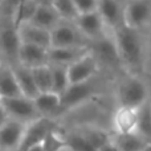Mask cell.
Returning a JSON list of instances; mask_svg holds the SVG:
<instances>
[{"label": "cell", "instance_id": "2", "mask_svg": "<svg viewBox=\"0 0 151 151\" xmlns=\"http://www.w3.org/2000/svg\"><path fill=\"white\" fill-rule=\"evenodd\" d=\"M121 107L129 109H139L142 105L149 101V91L145 82L137 76L127 77L119 86L118 91Z\"/></svg>", "mask_w": 151, "mask_h": 151}, {"label": "cell", "instance_id": "15", "mask_svg": "<svg viewBox=\"0 0 151 151\" xmlns=\"http://www.w3.org/2000/svg\"><path fill=\"white\" fill-rule=\"evenodd\" d=\"M60 23L61 20L58 17L57 12L55 11V8H53L52 3L42 1V3H39V5H37L36 13H35V17L31 24L39 27V28L47 29V31H52Z\"/></svg>", "mask_w": 151, "mask_h": 151}, {"label": "cell", "instance_id": "34", "mask_svg": "<svg viewBox=\"0 0 151 151\" xmlns=\"http://www.w3.org/2000/svg\"><path fill=\"white\" fill-rule=\"evenodd\" d=\"M28 151H44V149H42L41 145H39V146L32 147V149H31V150H28Z\"/></svg>", "mask_w": 151, "mask_h": 151}, {"label": "cell", "instance_id": "17", "mask_svg": "<svg viewBox=\"0 0 151 151\" xmlns=\"http://www.w3.org/2000/svg\"><path fill=\"white\" fill-rule=\"evenodd\" d=\"M138 109L119 107L114 115V126L117 134H133L137 131Z\"/></svg>", "mask_w": 151, "mask_h": 151}, {"label": "cell", "instance_id": "28", "mask_svg": "<svg viewBox=\"0 0 151 151\" xmlns=\"http://www.w3.org/2000/svg\"><path fill=\"white\" fill-rule=\"evenodd\" d=\"M41 146L44 149V151H61V150L66 149V139L56 129H52L47 134Z\"/></svg>", "mask_w": 151, "mask_h": 151}, {"label": "cell", "instance_id": "8", "mask_svg": "<svg viewBox=\"0 0 151 151\" xmlns=\"http://www.w3.org/2000/svg\"><path fill=\"white\" fill-rule=\"evenodd\" d=\"M27 123L16 119H9L0 130V151L17 150L25 133Z\"/></svg>", "mask_w": 151, "mask_h": 151}, {"label": "cell", "instance_id": "4", "mask_svg": "<svg viewBox=\"0 0 151 151\" xmlns=\"http://www.w3.org/2000/svg\"><path fill=\"white\" fill-rule=\"evenodd\" d=\"M52 129H55V123L48 117H40L37 119L32 121L31 123L27 125L21 143L16 151H28L32 147L41 145L45 137H47V134Z\"/></svg>", "mask_w": 151, "mask_h": 151}, {"label": "cell", "instance_id": "23", "mask_svg": "<svg viewBox=\"0 0 151 151\" xmlns=\"http://www.w3.org/2000/svg\"><path fill=\"white\" fill-rule=\"evenodd\" d=\"M114 145L119 151H142L149 145V142L145 141L139 134H117L113 139Z\"/></svg>", "mask_w": 151, "mask_h": 151}, {"label": "cell", "instance_id": "5", "mask_svg": "<svg viewBox=\"0 0 151 151\" xmlns=\"http://www.w3.org/2000/svg\"><path fill=\"white\" fill-rule=\"evenodd\" d=\"M52 35V47L50 48H81V32L77 27L68 23H60L50 31Z\"/></svg>", "mask_w": 151, "mask_h": 151}, {"label": "cell", "instance_id": "26", "mask_svg": "<svg viewBox=\"0 0 151 151\" xmlns=\"http://www.w3.org/2000/svg\"><path fill=\"white\" fill-rule=\"evenodd\" d=\"M50 69H52V80H53L52 91L61 96L70 85L69 83V77H68V66L50 65Z\"/></svg>", "mask_w": 151, "mask_h": 151}, {"label": "cell", "instance_id": "29", "mask_svg": "<svg viewBox=\"0 0 151 151\" xmlns=\"http://www.w3.org/2000/svg\"><path fill=\"white\" fill-rule=\"evenodd\" d=\"M81 134L90 142L91 146L97 151L99 149H102V147H104L105 145H107L109 142H111V138L109 137V134L102 130H98V129H88V130L81 131Z\"/></svg>", "mask_w": 151, "mask_h": 151}, {"label": "cell", "instance_id": "21", "mask_svg": "<svg viewBox=\"0 0 151 151\" xmlns=\"http://www.w3.org/2000/svg\"><path fill=\"white\" fill-rule=\"evenodd\" d=\"M21 97L16 76L12 68L0 66V98Z\"/></svg>", "mask_w": 151, "mask_h": 151}, {"label": "cell", "instance_id": "24", "mask_svg": "<svg viewBox=\"0 0 151 151\" xmlns=\"http://www.w3.org/2000/svg\"><path fill=\"white\" fill-rule=\"evenodd\" d=\"M137 134L145 141L151 143V102L147 101L138 109V123H137Z\"/></svg>", "mask_w": 151, "mask_h": 151}, {"label": "cell", "instance_id": "14", "mask_svg": "<svg viewBox=\"0 0 151 151\" xmlns=\"http://www.w3.org/2000/svg\"><path fill=\"white\" fill-rule=\"evenodd\" d=\"M19 33H20L21 42L41 47L44 49H50V47H52L50 31L39 28V27L33 25V24H28V25H24L19 31Z\"/></svg>", "mask_w": 151, "mask_h": 151}, {"label": "cell", "instance_id": "20", "mask_svg": "<svg viewBox=\"0 0 151 151\" xmlns=\"http://www.w3.org/2000/svg\"><path fill=\"white\" fill-rule=\"evenodd\" d=\"M94 53H96V56L99 60L106 63L107 65H118V64H121L119 53H118L115 41L106 39L105 36L96 40Z\"/></svg>", "mask_w": 151, "mask_h": 151}, {"label": "cell", "instance_id": "33", "mask_svg": "<svg viewBox=\"0 0 151 151\" xmlns=\"http://www.w3.org/2000/svg\"><path fill=\"white\" fill-rule=\"evenodd\" d=\"M98 151H119L117 149V146L114 145V142H113V139H111V142H109L107 145H105L102 149H99Z\"/></svg>", "mask_w": 151, "mask_h": 151}, {"label": "cell", "instance_id": "27", "mask_svg": "<svg viewBox=\"0 0 151 151\" xmlns=\"http://www.w3.org/2000/svg\"><path fill=\"white\" fill-rule=\"evenodd\" d=\"M55 8V11L57 12L58 17L61 21H76L78 19V12L76 9V5L73 0H56V1H50Z\"/></svg>", "mask_w": 151, "mask_h": 151}, {"label": "cell", "instance_id": "19", "mask_svg": "<svg viewBox=\"0 0 151 151\" xmlns=\"http://www.w3.org/2000/svg\"><path fill=\"white\" fill-rule=\"evenodd\" d=\"M12 69H13V73L16 76V80H17L21 96L28 99L35 101V99L40 96V93L36 88V83H35L32 70L28 68H24V66H21V65L16 66V68H12Z\"/></svg>", "mask_w": 151, "mask_h": 151}, {"label": "cell", "instance_id": "22", "mask_svg": "<svg viewBox=\"0 0 151 151\" xmlns=\"http://www.w3.org/2000/svg\"><path fill=\"white\" fill-rule=\"evenodd\" d=\"M35 106H36L37 111L41 117H47L53 113L58 111L61 109V98L58 94L53 93H44L40 94L36 99H35Z\"/></svg>", "mask_w": 151, "mask_h": 151}, {"label": "cell", "instance_id": "16", "mask_svg": "<svg viewBox=\"0 0 151 151\" xmlns=\"http://www.w3.org/2000/svg\"><path fill=\"white\" fill-rule=\"evenodd\" d=\"M21 44L23 42L20 39V33L12 25L5 27L0 32V49L8 58L17 60Z\"/></svg>", "mask_w": 151, "mask_h": 151}, {"label": "cell", "instance_id": "12", "mask_svg": "<svg viewBox=\"0 0 151 151\" xmlns=\"http://www.w3.org/2000/svg\"><path fill=\"white\" fill-rule=\"evenodd\" d=\"M89 50L85 47L81 48H50L48 50V61L49 65H63L69 66L85 55Z\"/></svg>", "mask_w": 151, "mask_h": 151}, {"label": "cell", "instance_id": "32", "mask_svg": "<svg viewBox=\"0 0 151 151\" xmlns=\"http://www.w3.org/2000/svg\"><path fill=\"white\" fill-rule=\"evenodd\" d=\"M9 119H11V118H9V115H8V113L5 111V109L1 106V105H0V130L4 127V125Z\"/></svg>", "mask_w": 151, "mask_h": 151}, {"label": "cell", "instance_id": "1", "mask_svg": "<svg viewBox=\"0 0 151 151\" xmlns=\"http://www.w3.org/2000/svg\"><path fill=\"white\" fill-rule=\"evenodd\" d=\"M114 41L121 63L130 72L139 73L143 69V44L139 32L123 24L114 31Z\"/></svg>", "mask_w": 151, "mask_h": 151}, {"label": "cell", "instance_id": "9", "mask_svg": "<svg viewBox=\"0 0 151 151\" xmlns=\"http://www.w3.org/2000/svg\"><path fill=\"white\" fill-rule=\"evenodd\" d=\"M98 13L104 24L115 31L125 24V4L113 0L98 1Z\"/></svg>", "mask_w": 151, "mask_h": 151}, {"label": "cell", "instance_id": "7", "mask_svg": "<svg viewBox=\"0 0 151 151\" xmlns=\"http://www.w3.org/2000/svg\"><path fill=\"white\" fill-rule=\"evenodd\" d=\"M151 19V1H129L125 4V24L137 29L145 27Z\"/></svg>", "mask_w": 151, "mask_h": 151}, {"label": "cell", "instance_id": "13", "mask_svg": "<svg viewBox=\"0 0 151 151\" xmlns=\"http://www.w3.org/2000/svg\"><path fill=\"white\" fill-rule=\"evenodd\" d=\"M76 27H77L78 31L82 35L91 37V39L98 40L101 37H104L102 32H104L105 24L102 17L99 16L98 11L88 13V15L78 16V19L76 20Z\"/></svg>", "mask_w": 151, "mask_h": 151}, {"label": "cell", "instance_id": "6", "mask_svg": "<svg viewBox=\"0 0 151 151\" xmlns=\"http://www.w3.org/2000/svg\"><path fill=\"white\" fill-rule=\"evenodd\" d=\"M97 72V58L96 56L85 55L77 60L72 65L68 66V77L70 85H77V83H85L91 78V76Z\"/></svg>", "mask_w": 151, "mask_h": 151}, {"label": "cell", "instance_id": "35", "mask_svg": "<svg viewBox=\"0 0 151 151\" xmlns=\"http://www.w3.org/2000/svg\"><path fill=\"white\" fill-rule=\"evenodd\" d=\"M142 151H151V143H149V145H147V146L145 147V149L142 150Z\"/></svg>", "mask_w": 151, "mask_h": 151}, {"label": "cell", "instance_id": "11", "mask_svg": "<svg viewBox=\"0 0 151 151\" xmlns=\"http://www.w3.org/2000/svg\"><path fill=\"white\" fill-rule=\"evenodd\" d=\"M93 94V88L89 82L77 83V85H69V88L60 96L61 98V109L66 110L73 106L82 104Z\"/></svg>", "mask_w": 151, "mask_h": 151}, {"label": "cell", "instance_id": "3", "mask_svg": "<svg viewBox=\"0 0 151 151\" xmlns=\"http://www.w3.org/2000/svg\"><path fill=\"white\" fill-rule=\"evenodd\" d=\"M0 105L5 109L11 119L20 122H29L40 118L35 102L25 97H13V98H0Z\"/></svg>", "mask_w": 151, "mask_h": 151}, {"label": "cell", "instance_id": "10", "mask_svg": "<svg viewBox=\"0 0 151 151\" xmlns=\"http://www.w3.org/2000/svg\"><path fill=\"white\" fill-rule=\"evenodd\" d=\"M48 50L49 49H44L41 47H36V45L23 42L20 47L19 57H17L19 65L28 69H35V68H39V66L49 65Z\"/></svg>", "mask_w": 151, "mask_h": 151}, {"label": "cell", "instance_id": "31", "mask_svg": "<svg viewBox=\"0 0 151 151\" xmlns=\"http://www.w3.org/2000/svg\"><path fill=\"white\" fill-rule=\"evenodd\" d=\"M73 1L80 16L98 11V1H94V0H73Z\"/></svg>", "mask_w": 151, "mask_h": 151}, {"label": "cell", "instance_id": "18", "mask_svg": "<svg viewBox=\"0 0 151 151\" xmlns=\"http://www.w3.org/2000/svg\"><path fill=\"white\" fill-rule=\"evenodd\" d=\"M37 5L39 1H20L15 5V9L12 13V23L11 25L16 29V31H20L24 25H28L32 23L35 17V13H36Z\"/></svg>", "mask_w": 151, "mask_h": 151}, {"label": "cell", "instance_id": "30", "mask_svg": "<svg viewBox=\"0 0 151 151\" xmlns=\"http://www.w3.org/2000/svg\"><path fill=\"white\" fill-rule=\"evenodd\" d=\"M65 139L66 149H69L70 151H97L81 133L70 134V135L65 137Z\"/></svg>", "mask_w": 151, "mask_h": 151}, {"label": "cell", "instance_id": "25", "mask_svg": "<svg viewBox=\"0 0 151 151\" xmlns=\"http://www.w3.org/2000/svg\"><path fill=\"white\" fill-rule=\"evenodd\" d=\"M32 76H33L36 88L40 94L50 93L53 89V80H52V69L50 65L39 66V68L31 69Z\"/></svg>", "mask_w": 151, "mask_h": 151}]
</instances>
